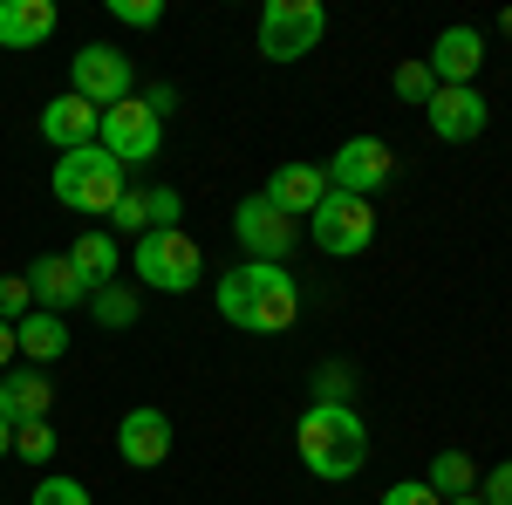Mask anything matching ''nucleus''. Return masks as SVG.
<instances>
[{
  "label": "nucleus",
  "mask_w": 512,
  "mask_h": 505,
  "mask_svg": "<svg viewBox=\"0 0 512 505\" xmlns=\"http://www.w3.org/2000/svg\"><path fill=\"white\" fill-rule=\"evenodd\" d=\"M117 458L137 465V471H151V465L171 458V417H164L158 403H137V410L117 424Z\"/></svg>",
  "instance_id": "obj_11"
},
{
  "label": "nucleus",
  "mask_w": 512,
  "mask_h": 505,
  "mask_svg": "<svg viewBox=\"0 0 512 505\" xmlns=\"http://www.w3.org/2000/svg\"><path fill=\"white\" fill-rule=\"evenodd\" d=\"M219 314H226L233 328H246V335H280V328H294V314H301V287H294L287 267L246 260L239 273L219 280Z\"/></svg>",
  "instance_id": "obj_1"
},
{
  "label": "nucleus",
  "mask_w": 512,
  "mask_h": 505,
  "mask_svg": "<svg viewBox=\"0 0 512 505\" xmlns=\"http://www.w3.org/2000/svg\"><path fill=\"white\" fill-rule=\"evenodd\" d=\"M14 451H21L28 465H48V458H55V430H48V417H41V424H21V430H14Z\"/></svg>",
  "instance_id": "obj_25"
},
{
  "label": "nucleus",
  "mask_w": 512,
  "mask_h": 505,
  "mask_svg": "<svg viewBox=\"0 0 512 505\" xmlns=\"http://www.w3.org/2000/svg\"><path fill=\"white\" fill-rule=\"evenodd\" d=\"M383 505H444V499H437L424 478H403V485H390V492H383Z\"/></svg>",
  "instance_id": "obj_30"
},
{
  "label": "nucleus",
  "mask_w": 512,
  "mask_h": 505,
  "mask_svg": "<svg viewBox=\"0 0 512 505\" xmlns=\"http://www.w3.org/2000/svg\"><path fill=\"white\" fill-rule=\"evenodd\" d=\"M110 14H117L123 28H158V21H164L158 0H110Z\"/></svg>",
  "instance_id": "obj_29"
},
{
  "label": "nucleus",
  "mask_w": 512,
  "mask_h": 505,
  "mask_svg": "<svg viewBox=\"0 0 512 505\" xmlns=\"http://www.w3.org/2000/svg\"><path fill=\"white\" fill-rule=\"evenodd\" d=\"M233 239L246 246V253H253V260H260V267H280V260L294 253L301 226H294V219H280L274 205H267V198L253 192V198H246V205L233 212Z\"/></svg>",
  "instance_id": "obj_10"
},
{
  "label": "nucleus",
  "mask_w": 512,
  "mask_h": 505,
  "mask_svg": "<svg viewBox=\"0 0 512 505\" xmlns=\"http://www.w3.org/2000/svg\"><path fill=\"white\" fill-rule=\"evenodd\" d=\"M69 96H82L89 110H117L137 96V69H130V55L110 48V41H89L76 62H69Z\"/></svg>",
  "instance_id": "obj_6"
},
{
  "label": "nucleus",
  "mask_w": 512,
  "mask_h": 505,
  "mask_svg": "<svg viewBox=\"0 0 512 505\" xmlns=\"http://www.w3.org/2000/svg\"><path fill=\"white\" fill-rule=\"evenodd\" d=\"M396 96L424 110V103H431V96H437V76H431V69H424V62H403V69H396Z\"/></svg>",
  "instance_id": "obj_24"
},
{
  "label": "nucleus",
  "mask_w": 512,
  "mask_h": 505,
  "mask_svg": "<svg viewBox=\"0 0 512 505\" xmlns=\"http://www.w3.org/2000/svg\"><path fill=\"white\" fill-rule=\"evenodd\" d=\"M28 294H35V308L69 314L76 301H89L96 287H89V280H82V273L69 267V253H41L35 267H28Z\"/></svg>",
  "instance_id": "obj_14"
},
{
  "label": "nucleus",
  "mask_w": 512,
  "mask_h": 505,
  "mask_svg": "<svg viewBox=\"0 0 512 505\" xmlns=\"http://www.w3.org/2000/svg\"><path fill=\"white\" fill-rule=\"evenodd\" d=\"M96 144L117 157L123 171L130 164H151V157L164 151V117L144 103V96H130V103H117V110H103V130H96Z\"/></svg>",
  "instance_id": "obj_8"
},
{
  "label": "nucleus",
  "mask_w": 512,
  "mask_h": 505,
  "mask_svg": "<svg viewBox=\"0 0 512 505\" xmlns=\"http://www.w3.org/2000/svg\"><path fill=\"white\" fill-rule=\"evenodd\" d=\"M28 301H35V294H28V273H0V321H7V328L28 321Z\"/></svg>",
  "instance_id": "obj_26"
},
{
  "label": "nucleus",
  "mask_w": 512,
  "mask_h": 505,
  "mask_svg": "<svg viewBox=\"0 0 512 505\" xmlns=\"http://www.w3.org/2000/svg\"><path fill=\"white\" fill-rule=\"evenodd\" d=\"M478 492H485V505H512V458H506V465H492V478H485Z\"/></svg>",
  "instance_id": "obj_32"
},
{
  "label": "nucleus",
  "mask_w": 512,
  "mask_h": 505,
  "mask_svg": "<svg viewBox=\"0 0 512 505\" xmlns=\"http://www.w3.org/2000/svg\"><path fill=\"white\" fill-rule=\"evenodd\" d=\"M444 505H485V499H478V492H465V499H444Z\"/></svg>",
  "instance_id": "obj_35"
},
{
  "label": "nucleus",
  "mask_w": 512,
  "mask_h": 505,
  "mask_svg": "<svg viewBox=\"0 0 512 505\" xmlns=\"http://www.w3.org/2000/svg\"><path fill=\"white\" fill-rule=\"evenodd\" d=\"M48 403H55V383L41 376V369H7L0 376V424H41L48 417Z\"/></svg>",
  "instance_id": "obj_17"
},
{
  "label": "nucleus",
  "mask_w": 512,
  "mask_h": 505,
  "mask_svg": "<svg viewBox=\"0 0 512 505\" xmlns=\"http://www.w3.org/2000/svg\"><path fill=\"white\" fill-rule=\"evenodd\" d=\"M89 308H96V321H103V328H130V321H137V294L110 280V287H96V294H89Z\"/></svg>",
  "instance_id": "obj_22"
},
{
  "label": "nucleus",
  "mask_w": 512,
  "mask_h": 505,
  "mask_svg": "<svg viewBox=\"0 0 512 505\" xmlns=\"http://www.w3.org/2000/svg\"><path fill=\"white\" fill-rule=\"evenodd\" d=\"M294 451H301V465L315 471L321 485H342V478H355L369 465V430H362V417L349 403H315L294 424Z\"/></svg>",
  "instance_id": "obj_2"
},
{
  "label": "nucleus",
  "mask_w": 512,
  "mask_h": 505,
  "mask_svg": "<svg viewBox=\"0 0 512 505\" xmlns=\"http://www.w3.org/2000/svg\"><path fill=\"white\" fill-rule=\"evenodd\" d=\"M328 171V192H349V198H369L376 185H390V171H396V157L383 137H349L342 151L321 164Z\"/></svg>",
  "instance_id": "obj_9"
},
{
  "label": "nucleus",
  "mask_w": 512,
  "mask_h": 505,
  "mask_svg": "<svg viewBox=\"0 0 512 505\" xmlns=\"http://www.w3.org/2000/svg\"><path fill=\"white\" fill-rule=\"evenodd\" d=\"M424 69L437 76V89H472V76L485 69V35L478 28H444L437 48L424 55Z\"/></svg>",
  "instance_id": "obj_12"
},
{
  "label": "nucleus",
  "mask_w": 512,
  "mask_h": 505,
  "mask_svg": "<svg viewBox=\"0 0 512 505\" xmlns=\"http://www.w3.org/2000/svg\"><path fill=\"white\" fill-rule=\"evenodd\" d=\"M308 239H315L328 260H355V253H369V239H376V212H369V198L328 192L315 212H308Z\"/></svg>",
  "instance_id": "obj_7"
},
{
  "label": "nucleus",
  "mask_w": 512,
  "mask_h": 505,
  "mask_svg": "<svg viewBox=\"0 0 512 505\" xmlns=\"http://www.w3.org/2000/svg\"><path fill=\"white\" fill-rule=\"evenodd\" d=\"M267 205H274L280 219H308V212H315L321 198H328V171H321V164H280L274 178H267Z\"/></svg>",
  "instance_id": "obj_15"
},
{
  "label": "nucleus",
  "mask_w": 512,
  "mask_h": 505,
  "mask_svg": "<svg viewBox=\"0 0 512 505\" xmlns=\"http://www.w3.org/2000/svg\"><path fill=\"white\" fill-rule=\"evenodd\" d=\"M198 273H205V253L185 226H158V233L137 239V280L158 287V294H192Z\"/></svg>",
  "instance_id": "obj_4"
},
{
  "label": "nucleus",
  "mask_w": 512,
  "mask_h": 505,
  "mask_svg": "<svg viewBox=\"0 0 512 505\" xmlns=\"http://www.w3.org/2000/svg\"><path fill=\"white\" fill-rule=\"evenodd\" d=\"M315 403H349V369H321L315 376Z\"/></svg>",
  "instance_id": "obj_31"
},
{
  "label": "nucleus",
  "mask_w": 512,
  "mask_h": 505,
  "mask_svg": "<svg viewBox=\"0 0 512 505\" xmlns=\"http://www.w3.org/2000/svg\"><path fill=\"white\" fill-rule=\"evenodd\" d=\"M96 130H103V110H89L82 96H55V103L41 110V137H48L55 151H89Z\"/></svg>",
  "instance_id": "obj_16"
},
{
  "label": "nucleus",
  "mask_w": 512,
  "mask_h": 505,
  "mask_svg": "<svg viewBox=\"0 0 512 505\" xmlns=\"http://www.w3.org/2000/svg\"><path fill=\"white\" fill-rule=\"evenodd\" d=\"M7 451H14V424H0V458H7Z\"/></svg>",
  "instance_id": "obj_34"
},
{
  "label": "nucleus",
  "mask_w": 512,
  "mask_h": 505,
  "mask_svg": "<svg viewBox=\"0 0 512 505\" xmlns=\"http://www.w3.org/2000/svg\"><path fill=\"white\" fill-rule=\"evenodd\" d=\"M424 485H431L437 499H465V492H478V465L465 451H437L431 471H424Z\"/></svg>",
  "instance_id": "obj_21"
},
{
  "label": "nucleus",
  "mask_w": 512,
  "mask_h": 505,
  "mask_svg": "<svg viewBox=\"0 0 512 505\" xmlns=\"http://www.w3.org/2000/svg\"><path fill=\"white\" fill-rule=\"evenodd\" d=\"M424 117H431V130L444 144H472L478 130L492 123V103H485L478 89H437L431 103H424Z\"/></svg>",
  "instance_id": "obj_13"
},
{
  "label": "nucleus",
  "mask_w": 512,
  "mask_h": 505,
  "mask_svg": "<svg viewBox=\"0 0 512 505\" xmlns=\"http://www.w3.org/2000/svg\"><path fill=\"white\" fill-rule=\"evenodd\" d=\"M69 267L82 273V280H89V287H110V280H117V239L110 233H82L76 246H69Z\"/></svg>",
  "instance_id": "obj_20"
},
{
  "label": "nucleus",
  "mask_w": 512,
  "mask_h": 505,
  "mask_svg": "<svg viewBox=\"0 0 512 505\" xmlns=\"http://www.w3.org/2000/svg\"><path fill=\"white\" fill-rule=\"evenodd\" d=\"M328 35V7L321 0H267L260 7V55L267 62H301Z\"/></svg>",
  "instance_id": "obj_5"
},
{
  "label": "nucleus",
  "mask_w": 512,
  "mask_h": 505,
  "mask_svg": "<svg viewBox=\"0 0 512 505\" xmlns=\"http://www.w3.org/2000/svg\"><path fill=\"white\" fill-rule=\"evenodd\" d=\"M144 205H151V233H158V226H178V212H185V198L171 192V185H151Z\"/></svg>",
  "instance_id": "obj_28"
},
{
  "label": "nucleus",
  "mask_w": 512,
  "mask_h": 505,
  "mask_svg": "<svg viewBox=\"0 0 512 505\" xmlns=\"http://www.w3.org/2000/svg\"><path fill=\"white\" fill-rule=\"evenodd\" d=\"M110 226H123V233H151V205H144V192H123L117 212H110Z\"/></svg>",
  "instance_id": "obj_27"
},
{
  "label": "nucleus",
  "mask_w": 512,
  "mask_h": 505,
  "mask_svg": "<svg viewBox=\"0 0 512 505\" xmlns=\"http://www.w3.org/2000/svg\"><path fill=\"white\" fill-rule=\"evenodd\" d=\"M55 0H0V48H41L55 41Z\"/></svg>",
  "instance_id": "obj_18"
},
{
  "label": "nucleus",
  "mask_w": 512,
  "mask_h": 505,
  "mask_svg": "<svg viewBox=\"0 0 512 505\" xmlns=\"http://www.w3.org/2000/svg\"><path fill=\"white\" fill-rule=\"evenodd\" d=\"M28 505H89V485H82V478H62V471H55V478H41L35 492H28Z\"/></svg>",
  "instance_id": "obj_23"
},
{
  "label": "nucleus",
  "mask_w": 512,
  "mask_h": 505,
  "mask_svg": "<svg viewBox=\"0 0 512 505\" xmlns=\"http://www.w3.org/2000/svg\"><path fill=\"white\" fill-rule=\"evenodd\" d=\"M14 355H21V349H14V328L0 321V376H7V362H14Z\"/></svg>",
  "instance_id": "obj_33"
},
{
  "label": "nucleus",
  "mask_w": 512,
  "mask_h": 505,
  "mask_svg": "<svg viewBox=\"0 0 512 505\" xmlns=\"http://www.w3.org/2000/svg\"><path fill=\"white\" fill-rule=\"evenodd\" d=\"M14 349L28 355V362H55V355H69V328H62V314L35 308L28 321H14Z\"/></svg>",
  "instance_id": "obj_19"
},
{
  "label": "nucleus",
  "mask_w": 512,
  "mask_h": 505,
  "mask_svg": "<svg viewBox=\"0 0 512 505\" xmlns=\"http://www.w3.org/2000/svg\"><path fill=\"white\" fill-rule=\"evenodd\" d=\"M123 192H130V185H123V164L103 151V144L55 157V198H62L69 212H103V219H110Z\"/></svg>",
  "instance_id": "obj_3"
}]
</instances>
